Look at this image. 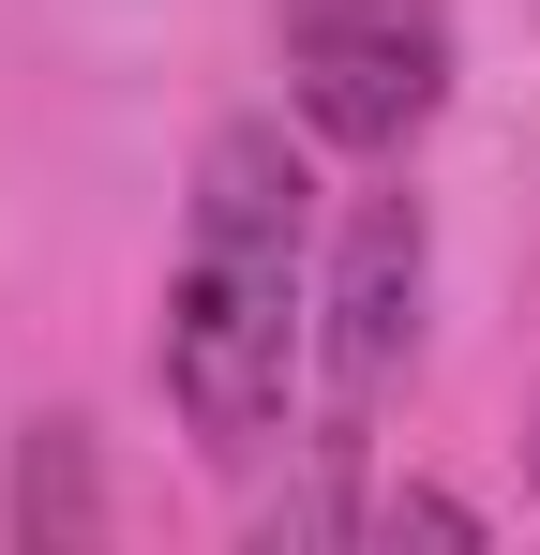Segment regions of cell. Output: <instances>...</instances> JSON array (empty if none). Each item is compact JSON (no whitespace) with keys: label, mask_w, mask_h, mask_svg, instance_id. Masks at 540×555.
<instances>
[{"label":"cell","mask_w":540,"mask_h":555,"mask_svg":"<svg viewBox=\"0 0 540 555\" xmlns=\"http://www.w3.org/2000/svg\"><path fill=\"white\" fill-rule=\"evenodd\" d=\"M300 151L285 120H226L195 151V241L166 285V405L195 421V451L241 465L285 421V361H300Z\"/></svg>","instance_id":"6da1fadb"},{"label":"cell","mask_w":540,"mask_h":555,"mask_svg":"<svg viewBox=\"0 0 540 555\" xmlns=\"http://www.w3.org/2000/svg\"><path fill=\"white\" fill-rule=\"evenodd\" d=\"M406 346H421V210H406V195H360L346 256H331V436H316L331 465H360Z\"/></svg>","instance_id":"7a4b0ae2"},{"label":"cell","mask_w":540,"mask_h":555,"mask_svg":"<svg viewBox=\"0 0 540 555\" xmlns=\"http://www.w3.org/2000/svg\"><path fill=\"white\" fill-rule=\"evenodd\" d=\"M285 46H300V120H316V135H331V151H406V135H421V120H436V15H421V0H346V15H331V30H285Z\"/></svg>","instance_id":"3957f363"},{"label":"cell","mask_w":540,"mask_h":555,"mask_svg":"<svg viewBox=\"0 0 540 555\" xmlns=\"http://www.w3.org/2000/svg\"><path fill=\"white\" fill-rule=\"evenodd\" d=\"M15 541H30V555L90 541V451H76V421H46V436L15 451Z\"/></svg>","instance_id":"277c9868"},{"label":"cell","mask_w":540,"mask_h":555,"mask_svg":"<svg viewBox=\"0 0 540 555\" xmlns=\"http://www.w3.org/2000/svg\"><path fill=\"white\" fill-rule=\"evenodd\" d=\"M406 526H421V541H480V511H465V495H390V541H406Z\"/></svg>","instance_id":"5b68a950"},{"label":"cell","mask_w":540,"mask_h":555,"mask_svg":"<svg viewBox=\"0 0 540 555\" xmlns=\"http://www.w3.org/2000/svg\"><path fill=\"white\" fill-rule=\"evenodd\" d=\"M331 15H346V0H285V30H331Z\"/></svg>","instance_id":"8992f818"}]
</instances>
